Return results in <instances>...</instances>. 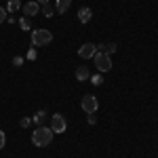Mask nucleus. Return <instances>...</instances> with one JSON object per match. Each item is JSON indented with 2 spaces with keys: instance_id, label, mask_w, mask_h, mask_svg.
<instances>
[{
  "instance_id": "obj_1",
  "label": "nucleus",
  "mask_w": 158,
  "mask_h": 158,
  "mask_svg": "<svg viewBox=\"0 0 158 158\" xmlns=\"http://www.w3.org/2000/svg\"><path fill=\"white\" fill-rule=\"evenodd\" d=\"M53 131H51V127H44V124H40L36 131L32 133V143L36 148H47L51 146V141H53Z\"/></svg>"
},
{
  "instance_id": "obj_20",
  "label": "nucleus",
  "mask_w": 158,
  "mask_h": 158,
  "mask_svg": "<svg viewBox=\"0 0 158 158\" xmlns=\"http://www.w3.org/2000/svg\"><path fill=\"white\" fill-rule=\"evenodd\" d=\"M4 143H6V135H4V131H0V150L4 148Z\"/></svg>"
},
{
  "instance_id": "obj_7",
  "label": "nucleus",
  "mask_w": 158,
  "mask_h": 158,
  "mask_svg": "<svg viewBox=\"0 0 158 158\" xmlns=\"http://www.w3.org/2000/svg\"><path fill=\"white\" fill-rule=\"evenodd\" d=\"M21 9H23V13H25V17H27V19H30V17H36L38 11H40V9H38V2H34V0H32V2H27V4H23Z\"/></svg>"
},
{
  "instance_id": "obj_10",
  "label": "nucleus",
  "mask_w": 158,
  "mask_h": 158,
  "mask_svg": "<svg viewBox=\"0 0 158 158\" xmlns=\"http://www.w3.org/2000/svg\"><path fill=\"white\" fill-rule=\"evenodd\" d=\"M86 78H89V68L86 65L76 68V80H86Z\"/></svg>"
},
{
  "instance_id": "obj_21",
  "label": "nucleus",
  "mask_w": 158,
  "mask_h": 158,
  "mask_svg": "<svg viewBox=\"0 0 158 158\" xmlns=\"http://www.w3.org/2000/svg\"><path fill=\"white\" fill-rule=\"evenodd\" d=\"M97 122V116L95 114H89V124H95Z\"/></svg>"
},
{
  "instance_id": "obj_17",
  "label": "nucleus",
  "mask_w": 158,
  "mask_h": 158,
  "mask_svg": "<svg viewBox=\"0 0 158 158\" xmlns=\"http://www.w3.org/2000/svg\"><path fill=\"white\" fill-rule=\"evenodd\" d=\"M6 17H9L6 9H2V6H0V23H4V21H6Z\"/></svg>"
},
{
  "instance_id": "obj_18",
  "label": "nucleus",
  "mask_w": 158,
  "mask_h": 158,
  "mask_svg": "<svg viewBox=\"0 0 158 158\" xmlns=\"http://www.w3.org/2000/svg\"><path fill=\"white\" fill-rule=\"evenodd\" d=\"M36 57H38L36 49H30V51H27V59H30V61H34V59H36Z\"/></svg>"
},
{
  "instance_id": "obj_19",
  "label": "nucleus",
  "mask_w": 158,
  "mask_h": 158,
  "mask_svg": "<svg viewBox=\"0 0 158 158\" xmlns=\"http://www.w3.org/2000/svg\"><path fill=\"white\" fill-rule=\"evenodd\" d=\"M19 124H21L23 129H27V127L32 124V118H21V122H19Z\"/></svg>"
},
{
  "instance_id": "obj_2",
  "label": "nucleus",
  "mask_w": 158,
  "mask_h": 158,
  "mask_svg": "<svg viewBox=\"0 0 158 158\" xmlns=\"http://www.w3.org/2000/svg\"><path fill=\"white\" fill-rule=\"evenodd\" d=\"M51 40H53V34H51L49 30L38 27V30L32 32V47H44V44H49Z\"/></svg>"
},
{
  "instance_id": "obj_14",
  "label": "nucleus",
  "mask_w": 158,
  "mask_h": 158,
  "mask_svg": "<svg viewBox=\"0 0 158 158\" xmlns=\"http://www.w3.org/2000/svg\"><path fill=\"white\" fill-rule=\"evenodd\" d=\"M42 13H44V17H53L55 15V6L51 2H47V4H42Z\"/></svg>"
},
{
  "instance_id": "obj_3",
  "label": "nucleus",
  "mask_w": 158,
  "mask_h": 158,
  "mask_svg": "<svg viewBox=\"0 0 158 158\" xmlns=\"http://www.w3.org/2000/svg\"><path fill=\"white\" fill-rule=\"evenodd\" d=\"M93 61H95V65H97L99 72H110L112 70V59H110V55H106V53H95V57H93Z\"/></svg>"
},
{
  "instance_id": "obj_11",
  "label": "nucleus",
  "mask_w": 158,
  "mask_h": 158,
  "mask_svg": "<svg viewBox=\"0 0 158 158\" xmlns=\"http://www.w3.org/2000/svg\"><path fill=\"white\" fill-rule=\"evenodd\" d=\"M21 9V2L19 0H9V4H6V13H17Z\"/></svg>"
},
{
  "instance_id": "obj_16",
  "label": "nucleus",
  "mask_w": 158,
  "mask_h": 158,
  "mask_svg": "<svg viewBox=\"0 0 158 158\" xmlns=\"http://www.w3.org/2000/svg\"><path fill=\"white\" fill-rule=\"evenodd\" d=\"M91 82H93V85H95V86H99V85H101V82H103V78H101L99 74H95V76H91Z\"/></svg>"
},
{
  "instance_id": "obj_22",
  "label": "nucleus",
  "mask_w": 158,
  "mask_h": 158,
  "mask_svg": "<svg viewBox=\"0 0 158 158\" xmlns=\"http://www.w3.org/2000/svg\"><path fill=\"white\" fill-rule=\"evenodd\" d=\"M13 63H15V65H21V63H23V57H15Z\"/></svg>"
},
{
  "instance_id": "obj_4",
  "label": "nucleus",
  "mask_w": 158,
  "mask_h": 158,
  "mask_svg": "<svg viewBox=\"0 0 158 158\" xmlns=\"http://www.w3.org/2000/svg\"><path fill=\"white\" fill-rule=\"evenodd\" d=\"M65 129H68L65 118H63L61 114H53V116H51V131H53V133H65Z\"/></svg>"
},
{
  "instance_id": "obj_15",
  "label": "nucleus",
  "mask_w": 158,
  "mask_h": 158,
  "mask_svg": "<svg viewBox=\"0 0 158 158\" xmlns=\"http://www.w3.org/2000/svg\"><path fill=\"white\" fill-rule=\"evenodd\" d=\"M19 27H21V30H32L30 19H27V17H21V19H19Z\"/></svg>"
},
{
  "instance_id": "obj_6",
  "label": "nucleus",
  "mask_w": 158,
  "mask_h": 158,
  "mask_svg": "<svg viewBox=\"0 0 158 158\" xmlns=\"http://www.w3.org/2000/svg\"><path fill=\"white\" fill-rule=\"evenodd\" d=\"M95 53H97V47H95V44H91V42H85V44L78 49V55H80L82 59H93V57H95Z\"/></svg>"
},
{
  "instance_id": "obj_13",
  "label": "nucleus",
  "mask_w": 158,
  "mask_h": 158,
  "mask_svg": "<svg viewBox=\"0 0 158 158\" xmlns=\"http://www.w3.org/2000/svg\"><path fill=\"white\" fill-rule=\"evenodd\" d=\"M47 120V112H44V110H40V112H38L36 116H34V118H32V122H36L38 127H40V124H42V122Z\"/></svg>"
},
{
  "instance_id": "obj_23",
  "label": "nucleus",
  "mask_w": 158,
  "mask_h": 158,
  "mask_svg": "<svg viewBox=\"0 0 158 158\" xmlns=\"http://www.w3.org/2000/svg\"><path fill=\"white\" fill-rule=\"evenodd\" d=\"M36 2H40V4H47V2H51V0H36Z\"/></svg>"
},
{
  "instance_id": "obj_12",
  "label": "nucleus",
  "mask_w": 158,
  "mask_h": 158,
  "mask_svg": "<svg viewBox=\"0 0 158 158\" xmlns=\"http://www.w3.org/2000/svg\"><path fill=\"white\" fill-rule=\"evenodd\" d=\"M72 0H57V13H68Z\"/></svg>"
},
{
  "instance_id": "obj_9",
  "label": "nucleus",
  "mask_w": 158,
  "mask_h": 158,
  "mask_svg": "<svg viewBox=\"0 0 158 158\" xmlns=\"http://www.w3.org/2000/svg\"><path fill=\"white\" fill-rule=\"evenodd\" d=\"M99 53H106V55H112V53H116L118 51V47L114 44V42H106V44H101V47H97Z\"/></svg>"
},
{
  "instance_id": "obj_5",
  "label": "nucleus",
  "mask_w": 158,
  "mask_h": 158,
  "mask_svg": "<svg viewBox=\"0 0 158 158\" xmlns=\"http://www.w3.org/2000/svg\"><path fill=\"white\" fill-rule=\"evenodd\" d=\"M80 106H82V110H85L86 114H95L99 108V101L95 95H85L82 97V101H80Z\"/></svg>"
},
{
  "instance_id": "obj_8",
  "label": "nucleus",
  "mask_w": 158,
  "mask_h": 158,
  "mask_svg": "<svg viewBox=\"0 0 158 158\" xmlns=\"http://www.w3.org/2000/svg\"><path fill=\"white\" fill-rule=\"evenodd\" d=\"M91 17H93V11H91L89 6H82V9L78 11V21H80V23H89Z\"/></svg>"
}]
</instances>
